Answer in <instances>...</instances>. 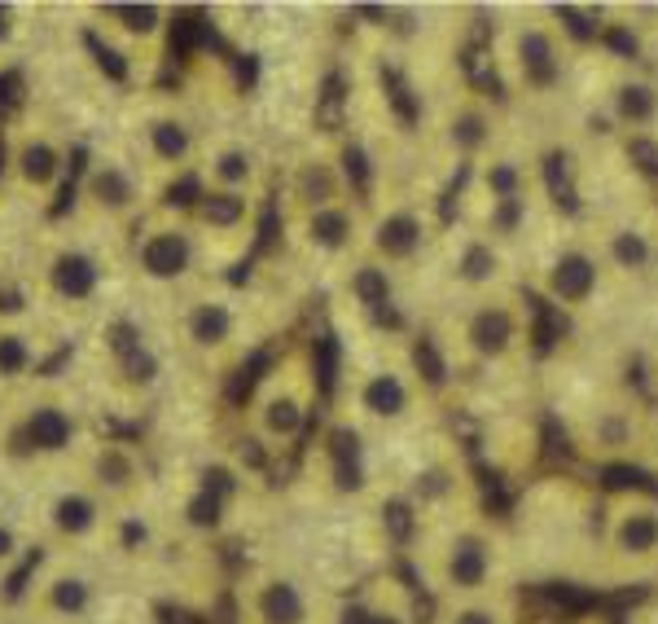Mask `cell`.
<instances>
[{
    "label": "cell",
    "instance_id": "2e32d148",
    "mask_svg": "<svg viewBox=\"0 0 658 624\" xmlns=\"http://www.w3.org/2000/svg\"><path fill=\"white\" fill-rule=\"evenodd\" d=\"M57 286H62L66 295H88V291H93V268H88V260L57 264Z\"/></svg>",
    "mask_w": 658,
    "mask_h": 624
},
{
    "label": "cell",
    "instance_id": "7402d4cb",
    "mask_svg": "<svg viewBox=\"0 0 658 624\" xmlns=\"http://www.w3.org/2000/svg\"><path fill=\"white\" fill-rule=\"evenodd\" d=\"M154 141H158V150H162L167 158L185 155V132L171 128V123H158V128H154Z\"/></svg>",
    "mask_w": 658,
    "mask_h": 624
},
{
    "label": "cell",
    "instance_id": "d4e9b609",
    "mask_svg": "<svg viewBox=\"0 0 658 624\" xmlns=\"http://www.w3.org/2000/svg\"><path fill=\"white\" fill-rule=\"evenodd\" d=\"M18 102H22V80L18 75H4L0 80V110H13Z\"/></svg>",
    "mask_w": 658,
    "mask_h": 624
},
{
    "label": "cell",
    "instance_id": "7a4b0ae2",
    "mask_svg": "<svg viewBox=\"0 0 658 624\" xmlns=\"http://www.w3.org/2000/svg\"><path fill=\"white\" fill-rule=\"evenodd\" d=\"M658 576V493L623 488L602 506L593 541V580L641 585Z\"/></svg>",
    "mask_w": 658,
    "mask_h": 624
},
{
    "label": "cell",
    "instance_id": "44dd1931",
    "mask_svg": "<svg viewBox=\"0 0 658 624\" xmlns=\"http://www.w3.org/2000/svg\"><path fill=\"white\" fill-rule=\"evenodd\" d=\"M102 479L105 484H110V488H119V484H123V479H132V467H128V458H123V453H114V449H110V453H105L102 458Z\"/></svg>",
    "mask_w": 658,
    "mask_h": 624
},
{
    "label": "cell",
    "instance_id": "9a60e30c",
    "mask_svg": "<svg viewBox=\"0 0 658 624\" xmlns=\"http://www.w3.org/2000/svg\"><path fill=\"white\" fill-rule=\"evenodd\" d=\"M146 264H150L154 273H180L185 268V242L176 238V233H162V238H154L150 247H146Z\"/></svg>",
    "mask_w": 658,
    "mask_h": 624
},
{
    "label": "cell",
    "instance_id": "603a6c76",
    "mask_svg": "<svg viewBox=\"0 0 658 624\" xmlns=\"http://www.w3.org/2000/svg\"><path fill=\"white\" fill-rule=\"evenodd\" d=\"M27 176H31V181H49L53 176V155L45 146H31V150H27Z\"/></svg>",
    "mask_w": 658,
    "mask_h": 624
},
{
    "label": "cell",
    "instance_id": "484cf974",
    "mask_svg": "<svg viewBox=\"0 0 658 624\" xmlns=\"http://www.w3.org/2000/svg\"><path fill=\"white\" fill-rule=\"evenodd\" d=\"M347 176H355V190L369 185V172H364V155L360 150H347Z\"/></svg>",
    "mask_w": 658,
    "mask_h": 624
},
{
    "label": "cell",
    "instance_id": "8fae6325",
    "mask_svg": "<svg viewBox=\"0 0 658 624\" xmlns=\"http://www.w3.org/2000/svg\"><path fill=\"white\" fill-rule=\"evenodd\" d=\"M49 519L62 536L79 541V536H88V532L102 523V510H97V502H93L88 493H62V497L53 502Z\"/></svg>",
    "mask_w": 658,
    "mask_h": 624
},
{
    "label": "cell",
    "instance_id": "277c9868",
    "mask_svg": "<svg viewBox=\"0 0 658 624\" xmlns=\"http://www.w3.org/2000/svg\"><path fill=\"white\" fill-rule=\"evenodd\" d=\"M597 282H602V256H593L588 247H566L549 268V295L566 308L588 304Z\"/></svg>",
    "mask_w": 658,
    "mask_h": 624
},
{
    "label": "cell",
    "instance_id": "d6986e66",
    "mask_svg": "<svg viewBox=\"0 0 658 624\" xmlns=\"http://www.w3.org/2000/svg\"><path fill=\"white\" fill-rule=\"evenodd\" d=\"M224 330H229V316H224L220 308H203V312H198V321H194V334H198L203 343L224 339Z\"/></svg>",
    "mask_w": 658,
    "mask_h": 624
},
{
    "label": "cell",
    "instance_id": "7c38bea8",
    "mask_svg": "<svg viewBox=\"0 0 658 624\" xmlns=\"http://www.w3.org/2000/svg\"><path fill=\"white\" fill-rule=\"evenodd\" d=\"M360 405H364L373 417H400L408 409V387L396 378V374H378V378L364 383Z\"/></svg>",
    "mask_w": 658,
    "mask_h": 624
},
{
    "label": "cell",
    "instance_id": "9c48e42d",
    "mask_svg": "<svg viewBox=\"0 0 658 624\" xmlns=\"http://www.w3.org/2000/svg\"><path fill=\"white\" fill-rule=\"evenodd\" d=\"M40 598L57 620H79L88 607H93V585L79 572H53L40 585Z\"/></svg>",
    "mask_w": 658,
    "mask_h": 624
},
{
    "label": "cell",
    "instance_id": "4fadbf2b",
    "mask_svg": "<svg viewBox=\"0 0 658 624\" xmlns=\"http://www.w3.org/2000/svg\"><path fill=\"white\" fill-rule=\"evenodd\" d=\"M378 242H382L387 256H408V251L417 247V220H412V215H391V220H382Z\"/></svg>",
    "mask_w": 658,
    "mask_h": 624
},
{
    "label": "cell",
    "instance_id": "ba28073f",
    "mask_svg": "<svg viewBox=\"0 0 658 624\" xmlns=\"http://www.w3.org/2000/svg\"><path fill=\"white\" fill-rule=\"evenodd\" d=\"M513 339H518V321H513V312L505 304H487V308L474 312V321H470V343H474V352H483V357H505L509 348H513Z\"/></svg>",
    "mask_w": 658,
    "mask_h": 624
},
{
    "label": "cell",
    "instance_id": "5bb4252c",
    "mask_svg": "<svg viewBox=\"0 0 658 624\" xmlns=\"http://www.w3.org/2000/svg\"><path fill=\"white\" fill-rule=\"evenodd\" d=\"M31 440H36V449H62L66 440H71V422L57 414V409H36L31 417Z\"/></svg>",
    "mask_w": 658,
    "mask_h": 624
},
{
    "label": "cell",
    "instance_id": "4dcf8cb0",
    "mask_svg": "<svg viewBox=\"0 0 658 624\" xmlns=\"http://www.w3.org/2000/svg\"><path fill=\"white\" fill-rule=\"evenodd\" d=\"M242 172H246V167H242V158H237V155L224 158V176H242Z\"/></svg>",
    "mask_w": 658,
    "mask_h": 624
},
{
    "label": "cell",
    "instance_id": "ac0fdd59",
    "mask_svg": "<svg viewBox=\"0 0 658 624\" xmlns=\"http://www.w3.org/2000/svg\"><path fill=\"white\" fill-rule=\"evenodd\" d=\"M312 233H316L325 247H338L343 233H347V215H343V211H321V215L312 220Z\"/></svg>",
    "mask_w": 658,
    "mask_h": 624
},
{
    "label": "cell",
    "instance_id": "52a82bcc",
    "mask_svg": "<svg viewBox=\"0 0 658 624\" xmlns=\"http://www.w3.org/2000/svg\"><path fill=\"white\" fill-rule=\"evenodd\" d=\"M610 105H614V119H619L628 132H646V128H654V119H658V93H654V84H646V80H632V75H623V80L614 84Z\"/></svg>",
    "mask_w": 658,
    "mask_h": 624
},
{
    "label": "cell",
    "instance_id": "f1b7e54d",
    "mask_svg": "<svg viewBox=\"0 0 658 624\" xmlns=\"http://www.w3.org/2000/svg\"><path fill=\"white\" fill-rule=\"evenodd\" d=\"M114 13H123V18H132L128 27H154V9H114Z\"/></svg>",
    "mask_w": 658,
    "mask_h": 624
},
{
    "label": "cell",
    "instance_id": "ffe728a7",
    "mask_svg": "<svg viewBox=\"0 0 658 624\" xmlns=\"http://www.w3.org/2000/svg\"><path fill=\"white\" fill-rule=\"evenodd\" d=\"M355 291H360L364 304H382V299H387V277H382L378 268H364V273L355 277Z\"/></svg>",
    "mask_w": 658,
    "mask_h": 624
},
{
    "label": "cell",
    "instance_id": "3957f363",
    "mask_svg": "<svg viewBox=\"0 0 658 624\" xmlns=\"http://www.w3.org/2000/svg\"><path fill=\"white\" fill-rule=\"evenodd\" d=\"M242 624H321V611L304 580L263 572L242 594Z\"/></svg>",
    "mask_w": 658,
    "mask_h": 624
},
{
    "label": "cell",
    "instance_id": "e0dca14e",
    "mask_svg": "<svg viewBox=\"0 0 658 624\" xmlns=\"http://www.w3.org/2000/svg\"><path fill=\"white\" fill-rule=\"evenodd\" d=\"M299 426H304V414H299L295 401H272V405H268V431H272V435L290 440Z\"/></svg>",
    "mask_w": 658,
    "mask_h": 624
},
{
    "label": "cell",
    "instance_id": "cb8c5ba5",
    "mask_svg": "<svg viewBox=\"0 0 658 624\" xmlns=\"http://www.w3.org/2000/svg\"><path fill=\"white\" fill-rule=\"evenodd\" d=\"M206 215H211V220H220V224H229V220H237V215H242V203H237L233 194H220V198H211V203H206Z\"/></svg>",
    "mask_w": 658,
    "mask_h": 624
},
{
    "label": "cell",
    "instance_id": "6da1fadb",
    "mask_svg": "<svg viewBox=\"0 0 658 624\" xmlns=\"http://www.w3.org/2000/svg\"><path fill=\"white\" fill-rule=\"evenodd\" d=\"M417 576L439 603L487 598L509 589V545L501 527L483 515L456 510L421 523L417 536Z\"/></svg>",
    "mask_w": 658,
    "mask_h": 624
},
{
    "label": "cell",
    "instance_id": "30bf717a",
    "mask_svg": "<svg viewBox=\"0 0 658 624\" xmlns=\"http://www.w3.org/2000/svg\"><path fill=\"white\" fill-rule=\"evenodd\" d=\"M606 256L628 273H646L650 260H654V242H650V233L641 224H619V229L606 233Z\"/></svg>",
    "mask_w": 658,
    "mask_h": 624
},
{
    "label": "cell",
    "instance_id": "8992f818",
    "mask_svg": "<svg viewBox=\"0 0 658 624\" xmlns=\"http://www.w3.org/2000/svg\"><path fill=\"white\" fill-rule=\"evenodd\" d=\"M430 624H518V598L505 589V594H487V598L439 603Z\"/></svg>",
    "mask_w": 658,
    "mask_h": 624
},
{
    "label": "cell",
    "instance_id": "4316f807",
    "mask_svg": "<svg viewBox=\"0 0 658 624\" xmlns=\"http://www.w3.org/2000/svg\"><path fill=\"white\" fill-rule=\"evenodd\" d=\"M18 365H22V348L13 339H4L0 343V369H18Z\"/></svg>",
    "mask_w": 658,
    "mask_h": 624
},
{
    "label": "cell",
    "instance_id": "5b68a950",
    "mask_svg": "<svg viewBox=\"0 0 658 624\" xmlns=\"http://www.w3.org/2000/svg\"><path fill=\"white\" fill-rule=\"evenodd\" d=\"M518 66H522L527 89H536V93H549L562 80V49H557V36L549 27L518 31Z\"/></svg>",
    "mask_w": 658,
    "mask_h": 624
},
{
    "label": "cell",
    "instance_id": "83f0119b",
    "mask_svg": "<svg viewBox=\"0 0 658 624\" xmlns=\"http://www.w3.org/2000/svg\"><path fill=\"white\" fill-rule=\"evenodd\" d=\"M97 190L110 194V203H123V198H128V190H123V181H119V176H102V181H97Z\"/></svg>",
    "mask_w": 658,
    "mask_h": 624
},
{
    "label": "cell",
    "instance_id": "f546056e",
    "mask_svg": "<svg viewBox=\"0 0 658 624\" xmlns=\"http://www.w3.org/2000/svg\"><path fill=\"white\" fill-rule=\"evenodd\" d=\"M641 444H646V453L654 458V467H658V422L650 426V431H646V440H641Z\"/></svg>",
    "mask_w": 658,
    "mask_h": 624
}]
</instances>
